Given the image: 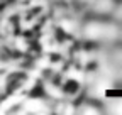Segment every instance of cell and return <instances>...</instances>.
<instances>
[{
  "label": "cell",
  "instance_id": "obj_2",
  "mask_svg": "<svg viewBox=\"0 0 122 115\" xmlns=\"http://www.w3.org/2000/svg\"><path fill=\"white\" fill-rule=\"evenodd\" d=\"M27 61V56L17 48L14 39L0 37V73L9 68L24 64Z\"/></svg>",
  "mask_w": 122,
  "mask_h": 115
},
{
  "label": "cell",
  "instance_id": "obj_1",
  "mask_svg": "<svg viewBox=\"0 0 122 115\" xmlns=\"http://www.w3.org/2000/svg\"><path fill=\"white\" fill-rule=\"evenodd\" d=\"M36 85V75L25 64L9 68L0 73V98L25 96Z\"/></svg>",
  "mask_w": 122,
  "mask_h": 115
}]
</instances>
